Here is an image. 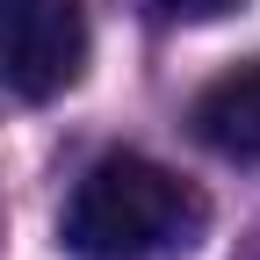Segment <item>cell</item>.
Segmentation results:
<instances>
[{
  "label": "cell",
  "mask_w": 260,
  "mask_h": 260,
  "mask_svg": "<svg viewBox=\"0 0 260 260\" xmlns=\"http://www.w3.org/2000/svg\"><path fill=\"white\" fill-rule=\"evenodd\" d=\"M203 224H210V203L174 167L145 152H109L80 174L58 217V239L73 260H167L203 239Z\"/></svg>",
  "instance_id": "1"
},
{
  "label": "cell",
  "mask_w": 260,
  "mask_h": 260,
  "mask_svg": "<svg viewBox=\"0 0 260 260\" xmlns=\"http://www.w3.org/2000/svg\"><path fill=\"white\" fill-rule=\"evenodd\" d=\"M87 73L80 0H0V102H58Z\"/></svg>",
  "instance_id": "2"
},
{
  "label": "cell",
  "mask_w": 260,
  "mask_h": 260,
  "mask_svg": "<svg viewBox=\"0 0 260 260\" xmlns=\"http://www.w3.org/2000/svg\"><path fill=\"white\" fill-rule=\"evenodd\" d=\"M195 138H203L217 159H246L260 167V58L239 65V73L210 80L195 94Z\"/></svg>",
  "instance_id": "3"
},
{
  "label": "cell",
  "mask_w": 260,
  "mask_h": 260,
  "mask_svg": "<svg viewBox=\"0 0 260 260\" xmlns=\"http://www.w3.org/2000/svg\"><path fill=\"white\" fill-rule=\"evenodd\" d=\"M167 22H217V15H232L239 0H152Z\"/></svg>",
  "instance_id": "4"
}]
</instances>
